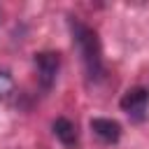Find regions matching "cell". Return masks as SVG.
I'll return each mask as SVG.
<instances>
[{
	"label": "cell",
	"mask_w": 149,
	"mask_h": 149,
	"mask_svg": "<svg viewBox=\"0 0 149 149\" xmlns=\"http://www.w3.org/2000/svg\"><path fill=\"white\" fill-rule=\"evenodd\" d=\"M68 28H70V35H72V44H74V49L81 58L86 79L93 81V84L102 81L105 61H102V44H100L98 33L77 16H68Z\"/></svg>",
	"instance_id": "obj_1"
},
{
	"label": "cell",
	"mask_w": 149,
	"mask_h": 149,
	"mask_svg": "<svg viewBox=\"0 0 149 149\" xmlns=\"http://www.w3.org/2000/svg\"><path fill=\"white\" fill-rule=\"evenodd\" d=\"M119 105L128 114V119L133 123H142L147 119V112H149V88L147 86H133V88H128L121 95Z\"/></svg>",
	"instance_id": "obj_2"
},
{
	"label": "cell",
	"mask_w": 149,
	"mask_h": 149,
	"mask_svg": "<svg viewBox=\"0 0 149 149\" xmlns=\"http://www.w3.org/2000/svg\"><path fill=\"white\" fill-rule=\"evenodd\" d=\"M35 70H37V81L44 91H51L61 70V56L56 51H40L35 54Z\"/></svg>",
	"instance_id": "obj_3"
},
{
	"label": "cell",
	"mask_w": 149,
	"mask_h": 149,
	"mask_svg": "<svg viewBox=\"0 0 149 149\" xmlns=\"http://www.w3.org/2000/svg\"><path fill=\"white\" fill-rule=\"evenodd\" d=\"M88 126H91L93 135H95L100 142H105V144H116V142L121 140V126H119V121H114V119L95 116V119L88 121Z\"/></svg>",
	"instance_id": "obj_4"
},
{
	"label": "cell",
	"mask_w": 149,
	"mask_h": 149,
	"mask_svg": "<svg viewBox=\"0 0 149 149\" xmlns=\"http://www.w3.org/2000/svg\"><path fill=\"white\" fill-rule=\"evenodd\" d=\"M51 128H54V135L65 144V147H72V144H77V126L70 121V119H65V116H58L54 123H51Z\"/></svg>",
	"instance_id": "obj_5"
},
{
	"label": "cell",
	"mask_w": 149,
	"mask_h": 149,
	"mask_svg": "<svg viewBox=\"0 0 149 149\" xmlns=\"http://www.w3.org/2000/svg\"><path fill=\"white\" fill-rule=\"evenodd\" d=\"M12 91H14V77H12L7 70L0 68V98H2V95H9Z\"/></svg>",
	"instance_id": "obj_6"
}]
</instances>
